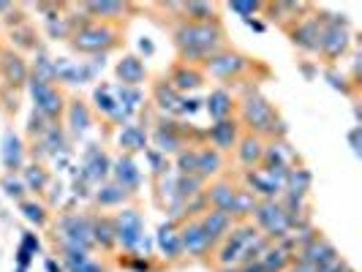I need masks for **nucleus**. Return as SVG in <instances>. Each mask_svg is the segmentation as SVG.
<instances>
[{"label": "nucleus", "mask_w": 362, "mask_h": 272, "mask_svg": "<svg viewBox=\"0 0 362 272\" xmlns=\"http://www.w3.org/2000/svg\"><path fill=\"white\" fill-rule=\"evenodd\" d=\"M172 41L177 49V60L188 66H199L218 54L226 44V30L221 22H177L172 28Z\"/></svg>", "instance_id": "obj_1"}, {"label": "nucleus", "mask_w": 362, "mask_h": 272, "mask_svg": "<svg viewBox=\"0 0 362 272\" xmlns=\"http://www.w3.org/2000/svg\"><path fill=\"white\" fill-rule=\"evenodd\" d=\"M237 123L243 126V131L262 136L264 142L272 139H286V123L281 117L278 107L272 104L267 95L256 90L254 85H248L243 98L237 101Z\"/></svg>", "instance_id": "obj_2"}, {"label": "nucleus", "mask_w": 362, "mask_h": 272, "mask_svg": "<svg viewBox=\"0 0 362 272\" xmlns=\"http://www.w3.org/2000/svg\"><path fill=\"white\" fill-rule=\"evenodd\" d=\"M256 69H259V63L251 54L240 52L235 47H223L204 63V76H213L216 82L226 88V85H237V82H248Z\"/></svg>", "instance_id": "obj_3"}, {"label": "nucleus", "mask_w": 362, "mask_h": 272, "mask_svg": "<svg viewBox=\"0 0 362 272\" xmlns=\"http://www.w3.org/2000/svg\"><path fill=\"white\" fill-rule=\"evenodd\" d=\"M120 41H123V25H109V22H88L69 38L74 52L95 54V57H104L107 52L117 49Z\"/></svg>", "instance_id": "obj_4"}, {"label": "nucleus", "mask_w": 362, "mask_h": 272, "mask_svg": "<svg viewBox=\"0 0 362 272\" xmlns=\"http://www.w3.org/2000/svg\"><path fill=\"white\" fill-rule=\"evenodd\" d=\"M54 242H57L60 248H74V251L90 254V248H93L90 218L79 215V213H66V215H60L57 223H54Z\"/></svg>", "instance_id": "obj_5"}, {"label": "nucleus", "mask_w": 362, "mask_h": 272, "mask_svg": "<svg viewBox=\"0 0 362 272\" xmlns=\"http://www.w3.org/2000/svg\"><path fill=\"white\" fill-rule=\"evenodd\" d=\"M28 90H30L33 104H36L33 112H38L47 123H60V120H63L69 101H66L63 90H60L54 82H44V79H38V76H30V79H28Z\"/></svg>", "instance_id": "obj_6"}, {"label": "nucleus", "mask_w": 362, "mask_h": 272, "mask_svg": "<svg viewBox=\"0 0 362 272\" xmlns=\"http://www.w3.org/2000/svg\"><path fill=\"white\" fill-rule=\"evenodd\" d=\"M322 41H319V54L325 57L327 63H335L341 54L349 49V41H351V30H349V22L344 14H332L329 19H322Z\"/></svg>", "instance_id": "obj_7"}, {"label": "nucleus", "mask_w": 362, "mask_h": 272, "mask_svg": "<svg viewBox=\"0 0 362 272\" xmlns=\"http://www.w3.org/2000/svg\"><path fill=\"white\" fill-rule=\"evenodd\" d=\"M115 220V242L126 251V254H136L145 245V218L134 207H123Z\"/></svg>", "instance_id": "obj_8"}, {"label": "nucleus", "mask_w": 362, "mask_h": 272, "mask_svg": "<svg viewBox=\"0 0 362 272\" xmlns=\"http://www.w3.org/2000/svg\"><path fill=\"white\" fill-rule=\"evenodd\" d=\"M251 223L262 232L264 237H270L272 242L284 240L291 235L289 215L286 210L281 207V201H259L256 210L251 213Z\"/></svg>", "instance_id": "obj_9"}, {"label": "nucleus", "mask_w": 362, "mask_h": 272, "mask_svg": "<svg viewBox=\"0 0 362 272\" xmlns=\"http://www.w3.org/2000/svg\"><path fill=\"white\" fill-rule=\"evenodd\" d=\"M197 136V131L191 126H185V123H177V120H158L156 126H153V134H150V139H153V147L161 153V155H177L180 150L185 147H191L188 142V136Z\"/></svg>", "instance_id": "obj_10"}, {"label": "nucleus", "mask_w": 362, "mask_h": 272, "mask_svg": "<svg viewBox=\"0 0 362 272\" xmlns=\"http://www.w3.org/2000/svg\"><path fill=\"white\" fill-rule=\"evenodd\" d=\"M0 79H3V88L6 90H19L30 79L28 60L17 49H11V47H0Z\"/></svg>", "instance_id": "obj_11"}, {"label": "nucleus", "mask_w": 362, "mask_h": 272, "mask_svg": "<svg viewBox=\"0 0 362 272\" xmlns=\"http://www.w3.org/2000/svg\"><path fill=\"white\" fill-rule=\"evenodd\" d=\"M291 44L297 49H303L305 54H319V41H322V22H319V14L310 11L308 17L297 19L294 25L286 28Z\"/></svg>", "instance_id": "obj_12"}, {"label": "nucleus", "mask_w": 362, "mask_h": 272, "mask_svg": "<svg viewBox=\"0 0 362 272\" xmlns=\"http://www.w3.org/2000/svg\"><path fill=\"white\" fill-rule=\"evenodd\" d=\"M240 136H243V126L237 123V117H229V120H218L204 131V145L213 147L221 155H229L235 153Z\"/></svg>", "instance_id": "obj_13"}, {"label": "nucleus", "mask_w": 362, "mask_h": 272, "mask_svg": "<svg viewBox=\"0 0 362 272\" xmlns=\"http://www.w3.org/2000/svg\"><path fill=\"white\" fill-rule=\"evenodd\" d=\"M177 237H180V248L182 256H191V259H207L213 256V242L207 240V235L202 232L199 220L191 218V220H182L177 226Z\"/></svg>", "instance_id": "obj_14"}, {"label": "nucleus", "mask_w": 362, "mask_h": 272, "mask_svg": "<svg viewBox=\"0 0 362 272\" xmlns=\"http://www.w3.org/2000/svg\"><path fill=\"white\" fill-rule=\"evenodd\" d=\"M338 259H341V256H338V251H335V245H332L322 232L294 254V261L308 264V267H313V270H322V267L332 264V261H338Z\"/></svg>", "instance_id": "obj_15"}, {"label": "nucleus", "mask_w": 362, "mask_h": 272, "mask_svg": "<svg viewBox=\"0 0 362 272\" xmlns=\"http://www.w3.org/2000/svg\"><path fill=\"white\" fill-rule=\"evenodd\" d=\"M243 182H245V188L254 194L259 201H278L284 196V182H278L272 177L267 169H248L245 175H243Z\"/></svg>", "instance_id": "obj_16"}, {"label": "nucleus", "mask_w": 362, "mask_h": 272, "mask_svg": "<svg viewBox=\"0 0 362 272\" xmlns=\"http://www.w3.org/2000/svg\"><path fill=\"white\" fill-rule=\"evenodd\" d=\"M166 79H169V85L180 93V95L202 90L204 82H207L204 69H199V66H188V63H180V60L172 66V71L166 73Z\"/></svg>", "instance_id": "obj_17"}, {"label": "nucleus", "mask_w": 362, "mask_h": 272, "mask_svg": "<svg viewBox=\"0 0 362 272\" xmlns=\"http://www.w3.org/2000/svg\"><path fill=\"white\" fill-rule=\"evenodd\" d=\"M82 11L93 22H109V25H123L128 19V11L134 8L131 3H117V0H101V3H79Z\"/></svg>", "instance_id": "obj_18"}, {"label": "nucleus", "mask_w": 362, "mask_h": 272, "mask_svg": "<svg viewBox=\"0 0 362 272\" xmlns=\"http://www.w3.org/2000/svg\"><path fill=\"white\" fill-rule=\"evenodd\" d=\"M197 220H199L202 232L207 235V240L213 242V248H218V245L226 240V235L235 229V223H237L229 213H221V210H207V213H202Z\"/></svg>", "instance_id": "obj_19"}, {"label": "nucleus", "mask_w": 362, "mask_h": 272, "mask_svg": "<svg viewBox=\"0 0 362 272\" xmlns=\"http://www.w3.org/2000/svg\"><path fill=\"white\" fill-rule=\"evenodd\" d=\"M264 147H267V142H264L262 136L243 131V136H240V142H237V147H235L237 163H240L245 172H248V169H259V166H262V158H264Z\"/></svg>", "instance_id": "obj_20"}, {"label": "nucleus", "mask_w": 362, "mask_h": 272, "mask_svg": "<svg viewBox=\"0 0 362 272\" xmlns=\"http://www.w3.org/2000/svg\"><path fill=\"white\" fill-rule=\"evenodd\" d=\"M237 188H240V185H237V182H232V180H213V182H210V188L204 191L210 210H221V213H229V215L235 218ZM235 220H237V218H235Z\"/></svg>", "instance_id": "obj_21"}, {"label": "nucleus", "mask_w": 362, "mask_h": 272, "mask_svg": "<svg viewBox=\"0 0 362 272\" xmlns=\"http://www.w3.org/2000/svg\"><path fill=\"white\" fill-rule=\"evenodd\" d=\"M153 104L158 112L163 114H169V117H182V104H185V95L175 90L172 85H169V79L161 76L156 85H153Z\"/></svg>", "instance_id": "obj_22"}, {"label": "nucleus", "mask_w": 362, "mask_h": 272, "mask_svg": "<svg viewBox=\"0 0 362 272\" xmlns=\"http://www.w3.org/2000/svg\"><path fill=\"white\" fill-rule=\"evenodd\" d=\"M207 114H210V120L218 123V120H229V117H235L237 114V95L229 88H223V85H218L210 90L207 95Z\"/></svg>", "instance_id": "obj_23"}, {"label": "nucleus", "mask_w": 362, "mask_h": 272, "mask_svg": "<svg viewBox=\"0 0 362 272\" xmlns=\"http://www.w3.org/2000/svg\"><path fill=\"white\" fill-rule=\"evenodd\" d=\"M112 172H115V182L126 191L128 196H131V194L139 188V182H142V172H139V166L134 161V155H126V153L112 163Z\"/></svg>", "instance_id": "obj_24"}, {"label": "nucleus", "mask_w": 362, "mask_h": 272, "mask_svg": "<svg viewBox=\"0 0 362 272\" xmlns=\"http://www.w3.org/2000/svg\"><path fill=\"white\" fill-rule=\"evenodd\" d=\"M294 150L289 147L286 139H272L264 147V158H262V166L264 169H291L294 166Z\"/></svg>", "instance_id": "obj_25"}, {"label": "nucleus", "mask_w": 362, "mask_h": 272, "mask_svg": "<svg viewBox=\"0 0 362 272\" xmlns=\"http://www.w3.org/2000/svg\"><path fill=\"white\" fill-rule=\"evenodd\" d=\"M294 261V254H291L286 245L281 242H272L264 254L256 259V264L262 267V272H286Z\"/></svg>", "instance_id": "obj_26"}, {"label": "nucleus", "mask_w": 362, "mask_h": 272, "mask_svg": "<svg viewBox=\"0 0 362 272\" xmlns=\"http://www.w3.org/2000/svg\"><path fill=\"white\" fill-rule=\"evenodd\" d=\"M93 101H95V109H98V112H101L107 120L117 123V126H126L128 112L117 104V98H115L112 88H98V90L93 93Z\"/></svg>", "instance_id": "obj_27"}, {"label": "nucleus", "mask_w": 362, "mask_h": 272, "mask_svg": "<svg viewBox=\"0 0 362 272\" xmlns=\"http://www.w3.org/2000/svg\"><path fill=\"white\" fill-rule=\"evenodd\" d=\"M117 79H120V85H126V88H139L142 82H147L145 60L136 57V54H126V57L117 63Z\"/></svg>", "instance_id": "obj_28"}, {"label": "nucleus", "mask_w": 362, "mask_h": 272, "mask_svg": "<svg viewBox=\"0 0 362 272\" xmlns=\"http://www.w3.org/2000/svg\"><path fill=\"white\" fill-rule=\"evenodd\" d=\"M63 117H66V126H69L71 134H85L93 126V109L82 98H71L66 104V114Z\"/></svg>", "instance_id": "obj_29"}, {"label": "nucleus", "mask_w": 362, "mask_h": 272, "mask_svg": "<svg viewBox=\"0 0 362 272\" xmlns=\"http://www.w3.org/2000/svg\"><path fill=\"white\" fill-rule=\"evenodd\" d=\"M180 22H221V11L218 3H204V0H191L182 3Z\"/></svg>", "instance_id": "obj_30"}, {"label": "nucleus", "mask_w": 362, "mask_h": 272, "mask_svg": "<svg viewBox=\"0 0 362 272\" xmlns=\"http://www.w3.org/2000/svg\"><path fill=\"white\" fill-rule=\"evenodd\" d=\"M3 166L8 169V175H14L25 166V145L14 131H6L3 136Z\"/></svg>", "instance_id": "obj_31"}, {"label": "nucleus", "mask_w": 362, "mask_h": 272, "mask_svg": "<svg viewBox=\"0 0 362 272\" xmlns=\"http://www.w3.org/2000/svg\"><path fill=\"white\" fill-rule=\"evenodd\" d=\"M221 172H223V155L207 145L197 147V175H199L202 180L218 177Z\"/></svg>", "instance_id": "obj_32"}, {"label": "nucleus", "mask_w": 362, "mask_h": 272, "mask_svg": "<svg viewBox=\"0 0 362 272\" xmlns=\"http://www.w3.org/2000/svg\"><path fill=\"white\" fill-rule=\"evenodd\" d=\"M8 36H11V47H14L17 52H38V33L28 19L14 25V28L8 30Z\"/></svg>", "instance_id": "obj_33"}, {"label": "nucleus", "mask_w": 362, "mask_h": 272, "mask_svg": "<svg viewBox=\"0 0 362 272\" xmlns=\"http://www.w3.org/2000/svg\"><path fill=\"white\" fill-rule=\"evenodd\" d=\"M90 232H93V245H98L101 251H112L115 242V220L109 215H95L90 218Z\"/></svg>", "instance_id": "obj_34"}, {"label": "nucleus", "mask_w": 362, "mask_h": 272, "mask_svg": "<svg viewBox=\"0 0 362 272\" xmlns=\"http://www.w3.org/2000/svg\"><path fill=\"white\" fill-rule=\"evenodd\" d=\"M117 145H120V150H126V155H134V153H139V150L147 147V131L142 126L126 123V126H120Z\"/></svg>", "instance_id": "obj_35"}, {"label": "nucleus", "mask_w": 362, "mask_h": 272, "mask_svg": "<svg viewBox=\"0 0 362 272\" xmlns=\"http://www.w3.org/2000/svg\"><path fill=\"white\" fill-rule=\"evenodd\" d=\"M109 169H112V161H109V155L104 150H98V147H93L90 153H88V158H85V180L90 182H101L104 177L109 175Z\"/></svg>", "instance_id": "obj_36"}, {"label": "nucleus", "mask_w": 362, "mask_h": 272, "mask_svg": "<svg viewBox=\"0 0 362 272\" xmlns=\"http://www.w3.org/2000/svg\"><path fill=\"white\" fill-rule=\"evenodd\" d=\"M310 185H313V175H310L308 169H305V166H291L289 175H286V182H284V191L308 199Z\"/></svg>", "instance_id": "obj_37"}, {"label": "nucleus", "mask_w": 362, "mask_h": 272, "mask_svg": "<svg viewBox=\"0 0 362 272\" xmlns=\"http://www.w3.org/2000/svg\"><path fill=\"white\" fill-rule=\"evenodd\" d=\"M158 248H161L163 256L169 261H177L180 259L182 248H180V237H177V223H172V220L163 223L161 232H158Z\"/></svg>", "instance_id": "obj_38"}, {"label": "nucleus", "mask_w": 362, "mask_h": 272, "mask_svg": "<svg viewBox=\"0 0 362 272\" xmlns=\"http://www.w3.org/2000/svg\"><path fill=\"white\" fill-rule=\"evenodd\" d=\"M22 177H25V188L28 191H36V194H44L47 191V185H49V175H47V169L44 166H22Z\"/></svg>", "instance_id": "obj_39"}, {"label": "nucleus", "mask_w": 362, "mask_h": 272, "mask_svg": "<svg viewBox=\"0 0 362 272\" xmlns=\"http://www.w3.org/2000/svg\"><path fill=\"white\" fill-rule=\"evenodd\" d=\"M204 185H207V180H202L199 175H177V199L188 201L199 196Z\"/></svg>", "instance_id": "obj_40"}, {"label": "nucleus", "mask_w": 362, "mask_h": 272, "mask_svg": "<svg viewBox=\"0 0 362 272\" xmlns=\"http://www.w3.org/2000/svg\"><path fill=\"white\" fill-rule=\"evenodd\" d=\"M128 199V194L117 185V182H107V185H101L98 188V194H95V201L101 204V207H123Z\"/></svg>", "instance_id": "obj_41"}, {"label": "nucleus", "mask_w": 362, "mask_h": 272, "mask_svg": "<svg viewBox=\"0 0 362 272\" xmlns=\"http://www.w3.org/2000/svg\"><path fill=\"white\" fill-rule=\"evenodd\" d=\"M112 93H115L117 104L126 109V112H131V109H139V104L145 101V95H142V90H139V88H126V85H117V88H112Z\"/></svg>", "instance_id": "obj_42"}, {"label": "nucleus", "mask_w": 362, "mask_h": 272, "mask_svg": "<svg viewBox=\"0 0 362 272\" xmlns=\"http://www.w3.org/2000/svg\"><path fill=\"white\" fill-rule=\"evenodd\" d=\"M197 147L199 145H191L180 150L177 155H175V169H177V175H197Z\"/></svg>", "instance_id": "obj_43"}, {"label": "nucleus", "mask_w": 362, "mask_h": 272, "mask_svg": "<svg viewBox=\"0 0 362 272\" xmlns=\"http://www.w3.org/2000/svg\"><path fill=\"white\" fill-rule=\"evenodd\" d=\"M22 213H25L28 220H33L36 226H44L49 220V213H47V207L41 201H22Z\"/></svg>", "instance_id": "obj_44"}, {"label": "nucleus", "mask_w": 362, "mask_h": 272, "mask_svg": "<svg viewBox=\"0 0 362 272\" xmlns=\"http://www.w3.org/2000/svg\"><path fill=\"white\" fill-rule=\"evenodd\" d=\"M147 161H150V166H153V177H156V180L172 172V166H169V158H166V155H161L158 150H147Z\"/></svg>", "instance_id": "obj_45"}, {"label": "nucleus", "mask_w": 362, "mask_h": 272, "mask_svg": "<svg viewBox=\"0 0 362 272\" xmlns=\"http://www.w3.org/2000/svg\"><path fill=\"white\" fill-rule=\"evenodd\" d=\"M3 188H6V194H8L11 199L25 201V191H28V188H25V182L17 180L14 175H6V177H3Z\"/></svg>", "instance_id": "obj_46"}, {"label": "nucleus", "mask_w": 362, "mask_h": 272, "mask_svg": "<svg viewBox=\"0 0 362 272\" xmlns=\"http://www.w3.org/2000/svg\"><path fill=\"white\" fill-rule=\"evenodd\" d=\"M262 6H264V3H229V11L240 14L243 19H251L254 14L262 11Z\"/></svg>", "instance_id": "obj_47"}, {"label": "nucleus", "mask_w": 362, "mask_h": 272, "mask_svg": "<svg viewBox=\"0 0 362 272\" xmlns=\"http://www.w3.org/2000/svg\"><path fill=\"white\" fill-rule=\"evenodd\" d=\"M69 272H107L98 261H93V259H88V261H82V264H76V267H71Z\"/></svg>", "instance_id": "obj_48"}, {"label": "nucleus", "mask_w": 362, "mask_h": 272, "mask_svg": "<svg viewBox=\"0 0 362 272\" xmlns=\"http://www.w3.org/2000/svg\"><path fill=\"white\" fill-rule=\"evenodd\" d=\"M286 272H316L313 267H308V264H300V261H291V267Z\"/></svg>", "instance_id": "obj_49"}, {"label": "nucleus", "mask_w": 362, "mask_h": 272, "mask_svg": "<svg viewBox=\"0 0 362 272\" xmlns=\"http://www.w3.org/2000/svg\"><path fill=\"white\" fill-rule=\"evenodd\" d=\"M14 11V3H8V0H0V17H8Z\"/></svg>", "instance_id": "obj_50"}, {"label": "nucleus", "mask_w": 362, "mask_h": 272, "mask_svg": "<svg viewBox=\"0 0 362 272\" xmlns=\"http://www.w3.org/2000/svg\"><path fill=\"white\" fill-rule=\"evenodd\" d=\"M237 272H262V267H259L256 261H251V264H243V267H237Z\"/></svg>", "instance_id": "obj_51"}, {"label": "nucleus", "mask_w": 362, "mask_h": 272, "mask_svg": "<svg viewBox=\"0 0 362 272\" xmlns=\"http://www.w3.org/2000/svg\"><path fill=\"white\" fill-rule=\"evenodd\" d=\"M134 270H139V272H150V264H147V261H134Z\"/></svg>", "instance_id": "obj_52"}, {"label": "nucleus", "mask_w": 362, "mask_h": 272, "mask_svg": "<svg viewBox=\"0 0 362 272\" xmlns=\"http://www.w3.org/2000/svg\"><path fill=\"white\" fill-rule=\"evenodd\" d=\"M47 270H49V272H60V267H54V261H47Z\"/></svg>", "instance_id": "obj_53"}, {"label": "nucleus", "mask_w": 362, "mask_h": 272, "mask_svg": "<svg viewBox=\"0 0 362 272\" xmlns=\"http://www.w3.org/2000/svg\"><path fill=\"white\" fill-rule=\"evenodd\" d=\"M218 272H237V267H218Z\"/></svg>", "instance_id": "obj_54"}]
</instances>
